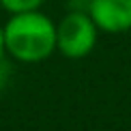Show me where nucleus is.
Here are the masks:
<instances>
[{
	"label": "nucleus",
	"mask_w": 131,
	"mask_h": 131,
	"mask_svg": "<svg viewBox=\"0 0 131 131\" xmlns=\"http://www.w3.org/2000/svg\"><path fill=\"white\" fill-rule=\"evenodd\" d=\"M0 4L11 13H26V11H37L43 0H0Z\"/></svg>",
	"instance_id": "obj_4"
},
{
	"label": "nucleus",
	"mask_w": 131,
	"mask_h": 131,
	"mask_svg": "<svg viewBox=\"0 0 131 131\" xmlns=\"http://www.w3.org/2000/svg\"><path fill=\"white\" fill-rule=\"evenodd\" d=\"M97 30L90 13L71 11L56 26V47L67 58H84L97 43Z\"/></svg>",
	"instance_id": "obj_2"
},
{
	"label": "nucleus",
	"mask_w": 131,
	"mask_h": 131,
	"mask_svg": "<svg viewBox=\"0 0 131 131\" xmlns=\"http://www.w3.org/2000/svg\"><path fill=\"white\" fill-rule=\"evenodd\" d=\"M4 52H7V47H4V30L0 28V60H2Z\"/></svg>",
	"instance_id": "obj_5"
},
{
	"label": "nucleus",
	"mask_w": 131,
	"mask_h": 131,
	"mask_svg": "<svg viewBox=\"0 0 131 131\" xmlns=\"http://www.w3.org/2000/svg\"><path fill=\"white\" fill-rule=\"evenodd\" d=\"M88 13L103 32L118 35L131 30V0H90Z\"/></svg>",
	"instance_id": "obj_3"
},
{
	"label": "nucleus",
	"mask_w": 131,
	"mask_h": 131,
	"mask_svg": "<svg viewBox=\"0 0 131 131\" xmlns=\"http://www.w3.org/2000/svg\"><path fill=\"white\" fill-rule=\"evenodd\" d=\"M4 47L19 62H41L56 50V24L39 13H13L4 26Z\"/></svg>",
	"instance_id": "obj_1"
}]
</instances>
